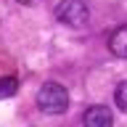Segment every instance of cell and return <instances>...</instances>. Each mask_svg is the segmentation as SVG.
Here are the masks:
<instances>
[{
    "mask_svg": "<svg viewBox=\"0 0 127 127\" xmlns=\"http://www.w3.org/2000/svg\"><path fill=\"white\" fill-rule=\"evenodd\" d=\"M16 90H19L16 77H3L0 79V98H11V95H16Z\"/></svg>",
    "mask_w": 127,
    "mask_h": 127,
    "instance_id": "cell-5",
    "label": "cell"
},
{
    "mask_svg": "<svg viewBox=\"0 0 127 127\" xmlns=\"http://www.w3.org/2000/svg\"><path fill=\"white\" fill-rule=\"evenodd\" d=\"M109 50L117 56V58H127V27H119V29L111 32Z\"/></svg>",
    "mask_w": 127,
    "mask_h": 127,
    "instance_id": "cell-4",
    "label": "cell"
},
{
    "mask_svg": "<svg viewBox=\"0 0 127 127\" xmlns=\"http://www.w3.org/2000/svg\"><path fill=\"white\" fill-rule=\"evenodd\" d=\"M37 106L45 114H61V111H66V106H69L66 87L58 85V82H45L37 90Z\"/></svg>",
    "mask_w": 127,
    "mask_h": 127,
    "instance_id": "cell-1",
    "label": "cell"
},
{
    "mask_svg": "<svg viewBox=\"0 0 127 127\" xmlns=\"http://www.w3.org/2000/svg\"><path fill=\"white\" fill-rule=\"evenodd\" d=\"M56 19L69 29H82L90 19V11L82 0H61L56 5Z\"/></svg>",
    "mask_w": 127,
    "mask_h": 127,
    "instance_id": "cell-2",
    "label": "cell"
},
{
    "mask_svg": "<svg viewBox=\"0 0 127 127\" xmlns=\"http://www.w3.org/2000/svg\"><path fill=\"white\" fill-rule=\"evenodd\" d=\"M19 3H24V5H32V3H34V0H19Z\"/></svg>",
    "mask_w": 127,
    "mask_h": 127,
    "instance_id": "cell-7",
    "label": "cell"
},
{
    "mask_svg": "<svg viewBox=\"0 0 127 127\" xmlns=\"http://www.w3.org/2000/svg\"><path fill=\"white\" fill-rule=\"evenodd\" d=\"M82 125L85 127H114L111 109L109 106H101V103L90 106V109L85 111V117H82Z\"/></svg>",
    "mask_w": 127,
    "mask_h": 127,
    "instance_id": "cell-3",
    "label": "cell"
},
{
    "mask_svg": "<svg viewBox=\"0 0 127 127\" xmlns=\"http://www.w3.org/2000/svg\"><path fill=\"white\" fill-rule=\"evenodd\" d=\"M114 98H117V106H119V109H122V111L127 114V79H125V82H122V85L117 87V95H114Z\"/></svg>",
    "mask_w": 127,
    "mask_h": 127,
    "instance_id": "cell-6",
    "label": "cell"
}]
</instances>
